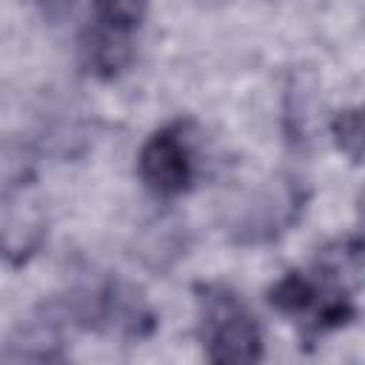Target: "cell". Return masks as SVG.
<instances>
[{
  "mask_svg": "<svg viewBox=\"0 0 365 365\" xmlns=\"http://www.w3.org/2000/svg\"><path fill=\"white\" fill-rule=\"evenodd\" d=\"M145 9L137 3H100L94 6V17L77 37L80 66L100 77H120L137 54V31Z\"/></svg>",
  "mask_w": 365,
  "mask_h": 365,
  "instance_id": "obj_1",
  "label": "cell"
},
{
  "mask_svg": "<svg viewBox=\"0 0 365 365\" xmlns=\"http://www.w3.org/2000/svg\"><path fill=\"white\" fill-rule=\"evenodd\" d=\"M208 336L205 356L208 365H259L262 359V331L257 319L234 297H208Z\"/></svg>",
  "mask_w": 365,
  "mask_h": 365,
  "instance_id": "obj_2",
  "label": "cell"
},
{
  "mask_svg": "<svg viewBox=\"0 0 365 365\" xmlns=\"http://www.w3.org/2000/svg\"><path fill=\"white\" fill-rule=\"evenodd\" d=\"M137 171L145 188L163 200L180 197L194 182V151L182 123L157 128L137 154Z\"/></svg>",
  "mask_w": 365,
  "mask_h": 365,
  "instance_id": "obj_3",
  "label": "cell"
},
{
  "mask_svg": "<svg viewBox=\"0 0 365 365\" xmlns=\"http://www.w3.org/2000/svg\"><path fill=\"white\" fill-rule=\"evenodd\" d=\"M299 205H302L299 185H294L291 180L288 182H277L274 188L262 191L259 194V202H254L242 214L240 231H245V240L248 242L271 240V237H277L279 231H285L297 220Z\"/></svg>",
  "mask_w": 365,
  "mask_h": 365,
  "instance_id": "obj_4",
  "label": "cell"
},
{
  "mask_svg": "<svg viewBox=\"0 0 365 365\" xmlns=\"http://www.w3.org/2000/svg\"><path fill=\"white\" fill-rule=\"evenodd\" d=\"M46 240V220L37 208H14L9 205V211L0 220V259L9 262L11 268L26 265L43 245Z\"/></svg>",
  "mask_w": 365,
  "mask_h": 365,
  "instance_id": "obj_5",
  "label": "cell"
},
{
  "mask_svg": "<svg viewBox=\"0 0 365 365\" xmlns=\"http://www.w3.org/2000/svg\"><path fill=\"white\" fill-rule=\"evenodd\" d=\"M37 163L40 154L29 140L0 134V202H11L37 180Z\"/></svg>",
  "mask_w": 365,
  "mask_h": 365,
  "instance_id": "obj_6",
  "label": "cell"
},
{
  "mask_svg": "<svg viewBox=\"0 0 365 365\" xmlns=\"http://www.w3.org/2000/svg\"><path fill=\"white\" fill-rule=\"evenodd\" d=\"M322 294H325V288L314 277H308L302 271H288L285 277H279L271 285L268 302H271V308H277L285 317H302V314H314Z\"/></svg>",
  "mask_w": 365,
  "mask_h": 365,
  "instance_id": "obj_7",
  "label": "cell"
},
{
  "mask_svg": "<svg viewBox=\"0 0 365 365\" xmlns=\"http://www.w3.org/2000/svg\"><path fill=\"white\" fill-rule=\"evenodd\" d=\"M331 134L336 140V145L356 163L359 160V145H362V117L356 108H345L336 111L334 123H331Z\"/></svg>",
  "mask_w": 365,
  "mask_h": 365,
  "instance_id": "obj_8",
  "label": "cell"
}]
</instances>
